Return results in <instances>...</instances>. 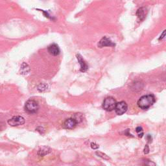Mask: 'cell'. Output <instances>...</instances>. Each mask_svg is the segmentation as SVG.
I'll use <instances>...</instances> for the list:
<instances>
[{"label":"cell","mask_w":166,"mask_h":166,"mask_svg":"<svg viewBox=\"0 0 166 166\" xmlns=\"http://www.w3.org/2000/svg\"><path fill=\"white\" fill-rule=\"evenodd\" d=\"M156 102L154 95L148 94L141 97L138 101V106L142 110H147Z\"/></svg>","instance_id":"6da1fadb"},{"label":"cell","mask_w":166,"mask_h":166,"mask_svg":"<svg viewBox=\"0 0 166 166\" xmlns=\"http://www.w3.org/2000/svg\"><path fill=\"white\" fill-rule=\"evenodd\" d=\"M146 139H147V142L149 143H151L152 142L153 138H152V136L150 134H147V136H146Z\"/></svg>","instance_id":"d6986e66"},{"label":"cell","mask_w":166,"mask_h":166,"mask_svg":"<svg viewBox=\"0 0 166 166\" xmlns=\"http://www.w3.org/2000/svg\"><path fill=\"white\" fill-rule=\"evenodd\" d=\"M96 155L98 156L99 157H101V158L105 160H110V158L109 157V156H107L106 154L101 152V151H96L95 152Z\"/></svg>","instance_id":"4fadbf2b"},{"label":"cell","mask_w":166,"mask_h":166,"mask_svg":"<svg viewBox=\"0 0 166 166\" xmlns=\"http://www.w3.org/2000/svg\"><path fill=\"white\" fill-rule=\"evenodd\" d=\"M39 109L38 103L33 100V99H29L25 104V110L30 114H35L38 112Z\"/></svg>","instance_id":"7a4b0ae2"},{"label":"cell","mask_w":166,"mask_h":166,"mask_svg":"<svg viewBox=\"0 0 166 166\" xmlns=\"http://www.w3.org/2000/svg\"><path fill=\"white\" fill-rule=\"evenodd\" d=\"M136 132L138 134V136L140 138H142L143 136V129L141 126H138L136 129Z\"/></svg>","instance_id":"2e32d148"},{"label":"cell","mask_w":166,"mask_h":166,"mask_svg":"<svg viewBox=\"0 0 166 166\" xmlns=\"http://www.w3.org/2000/svg\"><path fill=\"white\" fill-rule=\"evenodd\" d=\"M47 89V85L46 84H44V83L40 84L37 87V90L40 92H43L46 91Z\"/></svg>","instance_id":"5bb4252c"},{"label":"cell","mask_w":166,"mask_h":166,"mask_svg":"<svg viewBox=\"0 0 166 166\" xmlns=\"http://www.w3.org/2000/svg\"><path fill=\"white\" fill-rule=\"evenodd\" d=\"M165 31H163V32L162 35L160 36V37L159 38V40H162L163 38H164V37H165Z\"/></svg>","instance_id":"ffe728a7"},{"label":"cell","mask_w":166,"mask_h":166,"mask_svg":"<svg viewBox=\"0 0 166 166\" xmlns=\"http://www.w3.org/2000/svg\"><path fill=\"white\" fill-rule=\"evenodd\" d=\"M147 14V8L145 7H141L137 11V13H136V16H138L140 20L142 21V20H143V19L145 18Z\"/></svg>","instance_id":"30bf717a"},{"label":"cell","mask_w":166,"mask_h":166,"mask_svg":"<svg viewBox=\"0 0 166 166\" xmlns=\"http://www.w3.org/2000/svg\"><path fill=\"white\" fill-rule=\"evenodd\" d=\"M51 152V149L46 147V146H44V147H41L38 151V155L40 156V157H44V156L48 154L49 153H50Z\"/></svg>","instance_id":"8fae6325"},{"label":"cell","mask_w":166,"mask_h":166,"mask_svg":"<svg viewBox=\"0 0 166 166\" xmlns=\"http://www.w3.org/2000/svg\"><path fill=\"white\" fill-rule=\"evenodd\" d=\"M25 121L22 116L20 115H15L13 116L12 118L8 120V124L12 126H17L24 125Z\"/></svg>","instance_id":"277c9868"},{"label":"cell","mask_w":166,"mask_h":166,"mask_svg":"<svg viewBox=\"0 0 166 166\" xmlns=\"http://www.w3.org/2000/svg\"><path fill=\"white\" fill-rule=\"evenodd\" d=\"M117 102L112 97H108L104 99L103 103V108L108 112H111L115 109Z\"/></svg>","instance_id":"3957f363"},{"label":"cell","mask_w":166,"mask_h":166,"mask_svg":"<svg viewBox=\"0 0 166 166\" xmlns=\"http://www.w3.org/2000/svg\"><path fill=\"white\" fill-rule=\"evenodd\" d=\"M90 146H91V148L92 149H99V146L98 145L96 144L95 143H93V142L91 143Z\"/></svg>","instance_id":"e0dca14e"},{"label":"cell","mask_w":166,"mask_h":166,"mask_svg":"<svg viewBox=\"0 0 166 166\" xmlns=\"http://www.w3.org/2000/svg\"><path fill=\"white\" fill-rule=\"evenodd\" d=\"M149 151H150V149H149V145H145L144 150H143L144 154H148L149 153Z\"/></svg>","instance_id":"ac0fdd59"},{"label":"cell","mask_w":166,"mask_h":166,"mask_svg":"<svg viewBox=\"0 0 166 166\" xmlns=\"http://www.w3.org/2000/svg\"><path fill=\"white\" fill-rule=\"evenodd\" d=\"M127 109H128L127 104H126L125 101H120L119 103H117L114 110L117 114L119 115H121L126 112Z\"/></svg>","instance_id":"5b68a950"},{"label":"cell","mask_w":166,"mask_h":166,"mask_svg":"<svg viewBox=\"0 0 166 166\" xmlns=\"http://www.w3.org/2000/svg\"><path fill=\"white\" fill-rule=\"evenodd\" d=\"M143 166H156V163L149 160L145 159L143 161Z\"/></svg>","instance_id":"9a60e30c"},{"label":"cell","mask_w":166,"mask_h":166,"mask_svg":"<svg viewBox=\"0 0 166 166\" xmlns=\"http://www.w3.org/2000/svg\"><path fill=\"white\" fill-rule=\"evenodd\" d=\"M129 132V129H126V131L125 132V134H126V136H132L131 134Z\"/></svg>","instance_id":"44dd1931"},{"label":"cell","mask_w":166,"mask_h":166,"mask_svg":"<svg viewBox=\"0 0 166 166\" xmlns=\"http://www.w3.org/2000/svg\"><path fill=\"white\" fill-rule=\"evenodd\" d=\"M115 44L112 42L110 39L109 38H107L106 36H104L101 39V40L98 43V47H106V46H115Z\"/></svg>","instance_id":"9c48e42d"},{"label":"cell","mask_w":166,"mask_h":166,"mask_svg":"<svg viewBox=\"0 0 166 166\" xmlns=\"http://www.w3.org/2000/svg\"><path fill=\"white\" fill-rule=\"evenodd\" d=\"M47 51L50 55L53 56H58L61 53L60 48L56 44H52L47 47Z\"/></svg>","instance_id":"8992f818"},{"label":"cell","mask_w":166,"mask_h":166,"mask_svg":"<svg viewBox=\"0 0 166 166\" xmlns=\"http://www.w3.org/2000/svg\"><path fill=\"white\" fill-rule=\"evenodd\" d=\"M76 56H77V58L78 60V62H79L80 66H81L80 72H83V73L86 72L88 70V65L87 64V63L85 62V61L84 60V58H83V56L80 54H77Z\"/></svg>","instance_id":"52a82bcc"},{"label":"cell","mask_w":166,"mask_h":166,"mask_svg":"<svg viewBox=\"0 0 166 166\" xmlns=\"http://www.w3.org/2000/svg\"><path fill=\"white\" fill-rule=\"evenodd\" d=\"M72 118L75 121L77 124L80 123L83 121L84 119V115L82 113H76L73 115Z\"/></svg>","instance_id":"7c38bea8"},{"label":"cell","mask_w":166,"mask_h":166,"mask_svg":"<svg viewBox=\"0 0 166 166\" xmlns=\"http://www.w3.org/2000/svg\"><path fill=\"white\" fill-rule=\"evenodd\" d=\"M77 123L72 118H68L64 121V122L62 124V127L65 129H73L77 125Z\"/></svg>","instance_id":"ba28073f"}]
</instances>
